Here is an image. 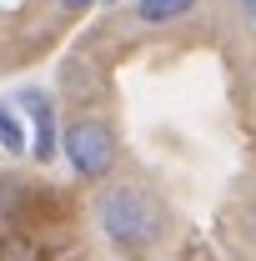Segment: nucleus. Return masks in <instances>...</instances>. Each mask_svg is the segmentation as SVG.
Listing matches in <instances>:
<instances>
[{"mask_svg":"<svg viewBox=\"0 0 256 261\" xmlns=\"http://www.w3.org/2000/svg\"><path fill=\"white\" fill-rule=\"evenodd\" d=\"M96 221L116 246L146 251L151 241H161V231H166V211H161V201L146 186L121 181V186H106L96 196Z\"/></svg>","mask_w":256,"mask_h":261,"instance_id":"nucleus-1","label":"nucleus"},{"mask_svg":"<svg viewBox=\"0 0 256 261\" xmlns=\"http://www.w3.org/2000/svg\"><path fill=\"white\" fill-rule=\"evenodd\" d=\"M61 151L70 171L81 176V181H100V176H111V166H116V136L106 121H70L61 136Z\"/></svg>","mask_w":256,"mask_h":261,"instance_id":"nucleus-2","label":"nucleus"},{"mask_svg":"<svg viewBox=\"0 0 256 261\" xmlns=\"http://www.w3.org/2000/svg\"><path fill=\"white\" fill-rule=\"evenodd\" d=\"M20 106L31 111V121H35V161H50V156H56V116H50V96H45V91H20Z\"/></svg>","mask_w":256,"mask_h":261,"instance_id":"nucleus-3","label":"nucleus"},{"mask_svg":"<svg viewBox=\"0 0 256 261\" xmlns=\"http://www.w3.org/2000/svg\"><path fill=\"white\" fill-rule=\"evenodd\" d=\"M191 10H196V0H136V15L146 25H171V20H181Z\"/></svg>","mask_w":256,"mask_h":261,"instance_id":"nucleus-4","label":"nucleus"},{"mask_svg":"<svg viewBox=\"0 0 256 261\" xmlns=\"http://www.w3.org/2000/svg\"><path fill=\"white\" fill-rule=\"evenodd\" d=\"M0 146H5L10 156H20V151H25V130H20V121H15V111H10V106H0Z\"/></svg>","mask_w":256,"mask_h":261,"instance_id":"nucleus-5","label":"nucleus"},{"mask_svg":"<svg viewBox=\"0 0 256 261\" xmlns=\"http://www.w3.org/2000/svg\"><path fill=\"white\" fill-rule=\"evenodd\" d=\"M20 201H25V186H20L15 176H0V221H5V216H15V211H20Z\"/></svg>","mask_w":256,"mask_h":261,"instance_id":"nucleus-6","label":"nucleus"},{"mask_svg":"<svg viewBox=\"0 0 256 261\" xmlns=\"http://www.w3.org/2000/svg\"><path fill=\"white\" fill-rule=\"evenodd\" d=\"M86 5H96V0H61V10H70V15H75V10H86Z\"/></svg>","mask_w":256,"mask_h":261,"instance_id":"nucleus-7","label":"nucleus"},{"mask_svg":"<svg viewBox=\"0 0 256 261\" xmlns=\"http://www.w3.org/2000/svg\"><path fill=\"white\" fill-rule=\"evenodd\" d=\"M246 10H251V15H256V0H246Z\"/></svg>","mask_w":256,"mask_h":261,"instance_id":"nucleus-8","label":"nucleus"}]
</instances>
